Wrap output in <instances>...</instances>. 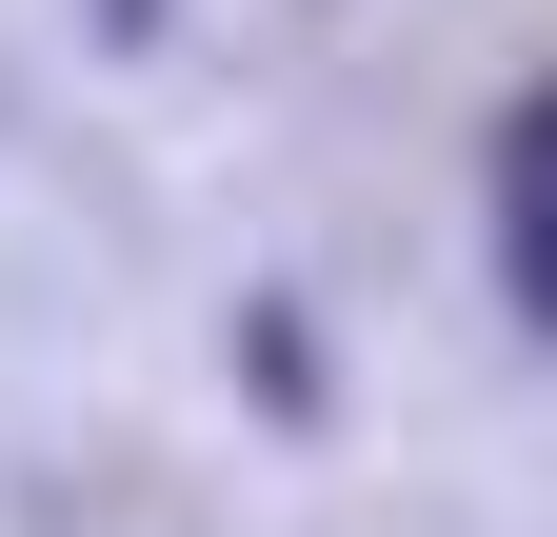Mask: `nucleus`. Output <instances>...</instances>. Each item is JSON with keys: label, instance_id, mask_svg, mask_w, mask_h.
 Here are the masks:
<instances>
[{"label": "nucleus", "instance_id": "1", "mask_svg": "<svg viewBox=\"0 0 557 537\" xmlns=\"http://www.w3.org/2000/svg\"><path fill=\"white\" fill-rule=\"evenodd\" d=\"M498 279H518V319L557 339V80L498 120Z\"/></svg>", "mask_w": 557, "mask_h": 537}]
</instances>
